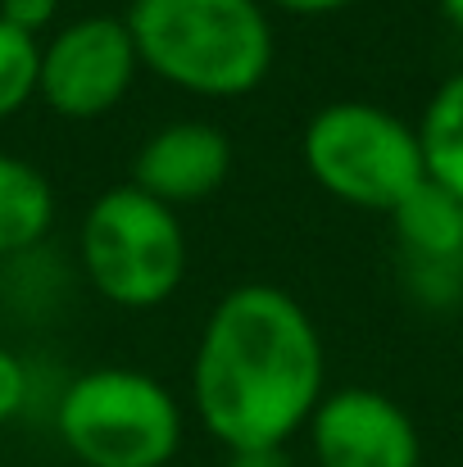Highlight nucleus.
I'll return each instance as SVG.
<instances>
[{"mask_svg":"<svg viewBox=\"0 0 463 467\" xmlns=\"http://www.w3.org/2000/svg\"><path fill=\"white\" fill-rule=\"evenodd\" d=\"M27 390H32V381H27V363H23L14 349L0 345V427H5L9 418L23 413Z\"/></svg>","mask_w":463,"mask_h":467,"instance_id":"ddd939ff","label":"nucleus"},{"mask_svg":"<svg viewBox=\"0 0 463 467\" xmlns=\"http://www.w3.org/2000/svg\"><path fill=\"white\" fill-rule=\"evenodd\" d=\"M78 264L105 305L151 313L182 291L191 245L173 204L123 182L87 204L78 227Z\"/></svg>","mask_w":463,"mask_h":467,"instance_id":"7ed1b4c3","label":"nucleus"},{"mask_svg":"<svg viewBox=\"0 0 463 467\" xmlns=\"http://www.w3.org/2000/svg\"><path fill=\"white\" fill-rule=\"evenodd\" d=\"M41 87V36L18 32L0 18V123L23 114Z\"/></svg>","mask_w":463,"mask_h":467,"instance_id":"f8f14e48","label":"nucleus"},{"mask_svg":"<svg viewBox=\"0 0 463 467\" xmlns=\"http://www.w3.org/2000/svg\"><path fill=\"white\" fill-rule=\"evenodd\" d=\"M418 141L427 177L463 200V68L441 78L418 114Z\"/></svg>","mask_w":463,"mask_h":467,"instance_id":"9b49d317","label":"nucleus"},{"mask_svg":"<svg viewBox=\"0 0 463 467\" xmlns=\"http://www.w3.org/2000/svg\"><path fill=\"white\" fill-rule=\"evenodd\" d=\"M123 23L142 73L191 100H246L278 64V27L264 0H128Z\"/></svg>","mask_w":463,"mask_h":467,"instance_id":"f03ea898","label":"nucleus"},{"mask_svg":"<svg viewBox=\"0 0 463 467\" xmlns=\"http://www.w3.org/2000/svg\"><path fill=\"white\" fill-rule=\"evenodd\" d=\"M0 18L27 36H41L59 18V0H0Z\"/></svg>","mask_w":463,"mask_h":467,"instance_id":"4468645a","label":"nucleus"},{"mask_svg":"<svg viewBox=\"0 0 463 467\" xmlns=\"http://www.w3.org/2000/svg\"><path fill=\"white\" fill-rule=\"evenodd\" d=\"M191 413L232 454L287 445L327 395V349L313 313L273 282L214 300L191 349Z\"/></svg>","mask_w":463,"mask_h":467,"instance_id":"f257e3e1","label":"nucleus"},{"mask_svg":"<svg viewBox=\"0 0 463 467\" xmlns=\"http://www.w3.org/2000/svg\"><path fill=\"white\" fill-rule=\"evenodd\" d=\"M437 9H441V18L463 36V0H437Z\"/></svg>","mask_w":463,"mask_h":467,"instance_id":"f3484780","label":"nucleus"},{"mask_svg":"<svg viewBox=\"0 0 463 467\" xmlns=\"http://www.w3.org/2000/svg\"><path fill=\"white\" fill-rule=\"evenodd\" d=\"M227 467H296L287 445H259V450H232Z\"/></svg>","mask_w":463,"mask_h":467,"instance_id":"dca6fc26","label":"nucleus"},{"mask_svg":"<svg viewBox=\"0 0 463 467\" xmlns=\"http://www.w3.org/2000/svg\"><path fill=\"white\" fill-rule=\"evenodd\" d=\"M55 431L82 467H168L186 441V409L154 372L105 363L64 386Z\"/></svg>","mask_w":463,"mask_h":467,"instance_id":"39448f33","label":"nucleus"},{"mask_svg":"<svg viewBox=\"0 0 463 467\" xmlns=\"http://www.w3.org/2000/svg\"><path fill=\"white\" fill-rule=\"evenodd\" d=\"M232 137L209 119H173L132 155V186L182 209L218 195L232 177Z\"/></svg>","mask_w":463,"mask_h":467,"instance_id":"6e6552de","label":"nucleus"},{"mask_svg":"<svg viewBox=\"0 0 463 467\" xmlns=\"http://www.w3.org/2000/svg\"><path fill=\"white\" fill-rule=\"evenodd\" d=\"M391 227L409 259L418 264H463V200L432 177L391 209Z\"/></svg>","mask_w":463,"mask_h":467,"instance_id":"1a4fd4ad","label":"nucleus"},{"mask_svg":"<svg viewBox=\"0 0 463 467\" xmlns=\"http://www.w3.org/2000/svg\"><path fill=\"white\" fill-rule=\"evenodd\" d=\"M264 5L282 18H327V14H341L359 0H264Z\"/></svg>","mask_w":463,"mask_h":467,"instance_id":"2eb2a0df","label":"nucleus"},{"mask_svg":"<svg viewBox=\"0 0 463 467\" xmlns=\"http://www.w3.org/2000/svg\"><path fill=\"white\" fill-rule=\"evenodd\" d=\"M309 182L336 204L386 213L427 182L418 123L377 100H327L300 128Z\"/></svg>","mask_w":463,"mask_h":467,"instance_id":"20e7f679","label":"nucleus"},{"mask_svg":"<svg viewBox=\"0 0 463 467\" xmlns=\"http://www.w3.org/2000/svg\"><path fill=\"white\" fill-rule=\"evenodd\" d=\"M137 78L142 59L123 14H82L41 41L37 100L68 123H96L128 100Z\"/></svg>","mask_w":463,"mask_h":467,"instance_id":"423d86ee","label":"nucleus"},{"mask_svg":"<svg viewBox=\"0 0 463 467\" xmlns=\"http://www.w3.org/2000/svg\"><path fill=\"white\" fill-rule=\"evenodd\" d=\"M305 436L318 467H423L418 422L377 386L327 390Z\"/></svg>","mask_w":463,"mask_h":467,"instance_id":"0eeeda50","label":"nucleus"},{"mask_svg":"<svg viewBox=\"0 0 463 467\" xmlns=\"http://www.w3.org/2000/svg\"><path fill=\"white\" fill-rule=\"evenodd\" d=\"M50 227H55L50 177L37 163L0 150V259L37 250Z\"/></svg>","mask_w":463,"mask_h":467,"instance_id":"9d476101","label":"nucleus"}]
</instances>
